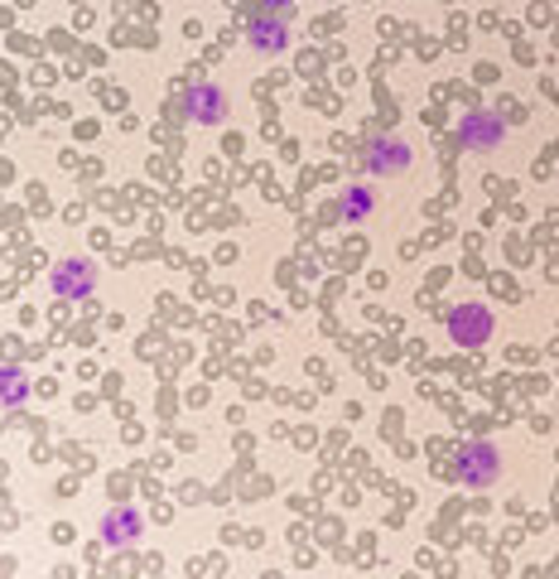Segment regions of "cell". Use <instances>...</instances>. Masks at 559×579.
I'll return each mask as SVG.
<instances>
[{
    "label": "cell",
    "instance_id": "1",
    "mask_svg": "<svg viewBox=\"0 0 559 579\" xmlns=\"http://www.w3.org/2000/svg\"><path fill=\"white\" fill-rule=\"evenodd\" d=\"M454 478L464 488H497L502 483V450L492 440H468L454 458Z\"/></svg>",
    "mask_w": 559,
    "mask_h": 579
},
{
    "label": "cell",
    "instance_id": "2",
    "mask_svg": "<svg viewBox=\"0 0 559 579\" xmlns=\"http://www.w3.org/2000/svg\"><path fill=\"white\" fill-rule=\"evenodd\" d=\"M448 338H454L458 348H488L492 333H497V314L488 305H478V299H468V305H454L444 319Z\"/></svg>",
    "mask_w": 559,
    "mask_h": 579
},
{
    "label": "cell",
    "instance_id": "3",
    "mask_svg": "<svg viewBox=\"0 0 559 579\" xmlns=\"http://www.w3.org/2000/svg\"><path fill=\"white\" fill-rule=\"evenodd\" d=\"M48 285H54V295H64V299H88L96 290V261L92 257H64L54 265V275H48Z\"/></svg>",
    "mask_w": 559,
    "mask_h": 579
},
{
    "label": "cell",
    "instance_id": "4",
    "mask_svg": "<svg viewBox=\"0 0 559 579\" xmlns=\"http://www.w3.org/2000/svg\"><path fill=\"white\" fill-rule=\"evenodd\" d=\"M502 136H506L502 116H497V112H482V106L458 121V140H464V150H472V155L497 150V145H502Z\"/></svg>",
    "mask_w": 559,
    "mask_h": 579
},
{
    "label": "cell",
    "instance_id": "5",
    "mask_svg": "<svg viewBox=\"0 0 559 579\" xmlns=\"http://www.w3.org/2000/svg\"><path fill=\"white\" fill-rule=\"evenodd\" d=\"M410 145L400 140V136H376L367 140V150H362V169L367 174H400V169H410Z\"/></svg>",
    "mask_w": 559,
    "mask_h": 579
},
{
    "label": "cell",
    "instance_id": "6",
    "mask_svg": "<svg viewBox=\"0 0 559 579\" xmlns=\"http://www.w3.org/2000/svg\"><path fill=\"white\" fill-rule=\"evenodd\" d=\"M184 106H189V121H198V126H223L227 121V92L217 88V82H198V88H189L184 96Z\"/></svg>",
    "mask_w": 559,
    "mask_h": 579
},
{
    "label": "cell",
    "instance_id": "7",
    "mask_svg": "<svg viewBox=\"0 0 559 579\" xmlns=\"http://www.w3.org/2000/svg\"><path fill=\"white\" fill-rule=\"evenodd\" d=\"M140 536H145V522H140L136 507H112V512H106V522H102V541H106L112 550L136 546Z\"/></svg>",
    "mask_w": 559,
    "mask_h": 579
},
{
    "label": "cell",
    "instance_id": "8",
    "mask_svg": "<svg viewBox=\"0 0 559 579\" xmlns=\"http://www.w3.org/2000/svg\"><path fill=\"white\" fill-rule=\"evenodd\" d=\"M247 44H251V54H261V58H275V54H285V48H289V20H275V15H261V20H251V30H247Z\"/></svg>",
    "mask_w": 559,
    "mask_h": 579
},
{
    "label": "cell",
    "instance_id": "9",
    "mask_svg": "<svg viewBox=\"0 0 559 579\" xmlns=\"http://www.w3.org/2000/svg\"><path fill=\"white\" fill-rule=\"evenodd\" d=\"M376 208V189L372 184H347L338 193V213H343V223H362Z\"/></svg>",
    "mask_w": 559,
    "mask_h": 579
},
{
    "label": "cell",
    "instance_id": "10",
    "mask_svg": "<svg viewBox=\"0 0 559 579\" xmlns=\"http://www.w3.org/2000/svg\"><path fill=\"white\" fill-rule=\"evenodd\" d=\"M24 401H30V377L5 362V367H0V410H20Z\"/></svg>",
    "mask_w": 559,
    "mask_h": 579
},
{
    "label": "cell",
    "instance_id": "11",
    "mask_svg": "<svg viewBox=\"0 0 559 579\" xmlns=\"http://www.w3.org/2000/svg\"><path fill=\"white\" fill-rule=\"evenodd\" d=\"M261 5L271 10V15H280V10H289V5H295V0H261Z\"/></svg>",
    "mask_w": 559,
    "mask_h": 579
}]
</instances>
